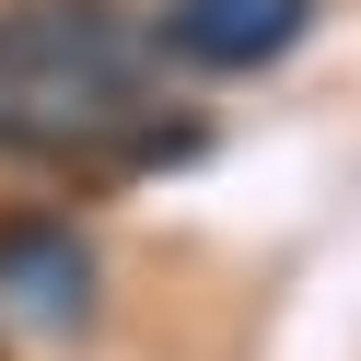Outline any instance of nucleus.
<instances>
[{
	"instance_id": "2",
	"label": "nucleus",
	"mask_w": 361,
	"mask_h": 361,
	"mask_svg": "<svg viewBox=\"0 0 361 361\" xmlns=\"http://www.w3.org/2000/svg\"><path fill=\"white\" fill-rule=\"evenodd\" d=\"M314 12H326V0H164V12H152V47H164L175 71L245 82V71H280L314 35Z\"/></svg>"
},
{
	"instance_id": "1",
	"label": "nucleus",
	"mask_w": 361,
	"mask_h": 361,
	"mask_svg": "<svg viewBox=\"0 0 361 361\" xmlns=\"http://www.w3.org/2000/svg\"><path fill=\"white\" fill-rule=\"evenodd\" d=\"M175 152L164 47L128 0H0V164L117 175Z\"/></svg>"
},
{
	"instance_id": "3",
	"label": "nucleus",
	"mask_w": 361,
	"mask_h": 361,
	"mask_svg": "<svg viewBox=\"0 0 361 361\" xmlns=\"http://www.w3.org/2000/svg\"><path fill=\"white\" fill-rule=\"evenodd\" d=\"M0 314L82 326V314H94V245H82L71 221H0Z\"/></svg>"
}]
</instances>
